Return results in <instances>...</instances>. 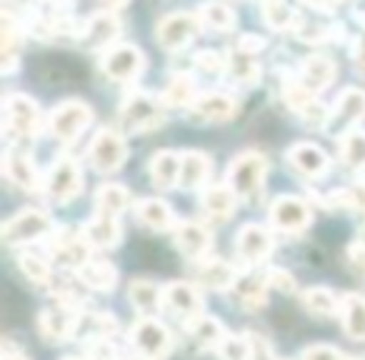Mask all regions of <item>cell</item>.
I'll return each instance as SVG.
<instances>
[{"label":"cell","mask_w":365,"mask_h":360,"mask_svg":"<svg viewBox=\"0 0 365 360\" xmlns=\"http://www.w3.org/2000/svg\"><path fill=\"white\" fill-rule=\"evenodd\" d=\"M238 278H240L238 268L223 258L200 260L198 270H195V280H198L203 288H210V290H233Z\"/></svg>","instance_id":"obj_20"},{"label":"cell","mask_w":365,"mask_h":360,"mask_svg":"<svg viewBox=\"0 0 365 360\" xmlns=\"http://www.w3.org/2000/svg\"><path fill=\"white\" fill-rule=\"evenodd\" d=\"M355 18H358V23L365 28V11H355Z\"/></svg>","instance_id":"obj_55"},{"label":"cell","mask_w":365,"mask_h":360,"mask_svg":"<svg viewBox=\"0 0 365 360\" xmlns=\"http://www.w3.org/2000/svg\"><path fill=\"white\" fill-rule=\"evenodd\" d=\"M3 175H6L8 183H13L21 190H28V193L43 188V180H41V175H38L36 165H33L31 158L23 155V153L6 150V155H3Z\"/></svg>","instance_id":"obj_19"},{"label":"cell","mask_w":365,"mask_h":360,"mask_svg":"<svg viewBox=\"0 0 365 360\" xmlns=\"http://www.w3.org/2000/svg\"><path fill=\"white\" fill-rule=\"evenodd\" d=\"M120 21L113 11H98L93 16H88L83 21V26L78 28V41L86 48L93 51H108L110 46H115V38L120 36Z\"/></svg>","instance_id":"obj_13"},{"label":"cell","mask_w":365,"mask_h":360,"mask_svg":"<svg viewBox=\"0 0 365 360\" xmlns=\"http://www.w3.org/2000/svg\"><path fill=\"white\" fill-rule=\"evenodd\" d=\"M300 360H345V353L333 345H325V343H318V345H308L300 355Z\"/></svg>","instance_id":"obj_48"},{"label":"cell","mask_w":365,"mask_h":360,"mask_svg":"<svg viewBox=\"0 0 365 360\" xmlns=\"http://www.w3.org/2000/svg\"><path fill=\"white\" fill-rule=\"evenodd\" d=\"M18 265H21V270L26 273L28 280H33V283L38 285H48L51 283V265H48L46 258H41V255L36 253H21L18 255Z\"/></svg>","instance_id":"obj_43"},{"label":"cell","mask_w":365,"mask_h":360,"mask_svg":"<svg viewBox=\"0 0 365 360\" xmlns=\"http://www.w3.org/2000/svg\"><path fill=\"white\" fill-rule=\"evenodd\" d=\"M193 61L205 73H218L223 68H228V56H220L218 51H198L193 56Z\"/></svg>","instance_id":"obj_46"},{"label":"cell","mask_w":365,"mask_h":360,"mask_svg":"<svg viewBox=\"0 0 365 360\" xmlns=\"http://www.w3.org/2000/svg\"><path fill=\"white\" fill-rule=\"evenodd\" d=\"M133 360H145V358H133Z\"/></svg>","instance_id":"obj_57"},{"label":"cell","mask_w":365,"mask_h":360,"mask_svg":"<svg viewBox=\"0 0 365 360\" xmlns=\"http://www.w3.org/2000/svg\"><path fill=\"white\" fill-rule=\"evenodd\" d=\"M130 203V193H128L125 185L120 183H103L96 190V213L98 215H110L118 218L123 210Z\"/></svg>","instance_id":"obj_36"},{"label":"cell","mask_w":365,"mask_h":360,"mask_svg":"<svg viewBox=\"0 0 365 360\" xmlns=\"http://www.w3.org/2000/svg\"><path fill=\"white\" fill-rule=\"evenodd\" d=\"M93 120V110L86 106L83 101H68L61 103L56 110L48 115V130L53 138L63 143H71L91 125Z\"/></svg>","instance_id":"obj_10"},{"label":"cell","mask_w":365,"mask_h":360,"mask_svg":"<svg viewBox=\"0 0 365 360\" xmlns=\"http://www.w3.org/2000/svg\"><path fill=\"white\" fill-rule=\"evenodd\" d=\"M248 335H250V348H253L250 360H275L273 348H270V343L263 335H258V333H248Z\"/></svg>","instance_id":"obj_50"},{"label":"cell","mask_w":365,"mask_h":360,"mask_svg":"<svg viewBox=\"0 0 365 360\" xmlns=\"http://www.w3.org/2000/svg\"><path fill=\"white\" fill-rule=\"evenodd\" d=\"M268 288L270 285H268L265 273H253V270L240 273L238 283L233 285L235 298H238V303L243 305L245 310L265 308V303H268Z\"/></svg>","instance_id":"obj_24"},{"label":"cell","mask_w":365,"mask_h":360,"mask_svg":"<svg viewBox=\"0 0 365 360\" xmlns=\"http://www.w3.org/2000/svg\"><path fill=\"white\" fill-rule=\"evenodd\" d=\"M340 160L355 173H365V130H353L340 135Z\"/></svg>","instance_id":"obj_37"},{"label":"cell","mask_w":365,"mask_h":360,"mask_svg":"<svg viewBox=\"0 0 365 360\" xmlns=\"http://www.w3.org/2000/svg\"><path fill=\"white\" fill-rule=\"evenodd\" d=\"M235 253L250 265L263 263L273 253V235H270V230L265 225L245 223L235 235Z\"/></svg>","instance_id":"obj_16"},{"label":"cell","mask_w":365,"mask_h":360,"mask_svg":"<svg viewBox=\"0 0 365 360\" xmlns=\"http://www.w3.org/2000/svg\"><path fill=\"white\" fill-rule=\"evenodd\" d=\"M348 263L353 265V270H358V273L365 275V243L363 240H358V243H353L348 248Z\"/></svg>","instance_id":"obj_52"},{"label":"cell","mask_w":365,"mask_h":360,"mask_svg":"<svg viewBox=\"0 0 365 360\" xmlns=\"http://www.w3.org/2000/svg\"><path fill=\"white\" fill-rule=\"evenodd\" d=\"M288 163L305 178H320L328 173L330 160L328 153L323 148L313 145V143H295L293 148L288 150Z\"/></svg>","instance_id":"obj_21"},{"label":"cell","mask_w":365,"mask_h":360,"mask_svg":"<svg viewBox=\"0 0 365 360\" xmlns=\"http://www.w3.org/2000/svg\"><path fill=\"white\" fill-rule=\"evenodd\" d=\"M83 235L91 243V248H115L120 243L123 228L118 223V218H110V215H93V220H88L83 225Z\"/></svg>","instance_id":"obj_27"},{"label":"cell","mask_w":365,"mask_h":360,"mask_svg":"<svg viewBox=\"0 0 365 360\" xmlns=\"http://www.w3.org/2000/svg\"><path fill=\"white\" fill-rule=\"evenodd\" d=\"M265 278H268L270 288L280 290V293H295V290H298L295 278L283 268H268V270H265Z\"/></svg>","instance_id":"obj_47"},{"label":"cell","mask_w":365,"mask_h":360,"mask_svg":"<svg viewBox=\"0 0 365 360\" xmlns=\"http://www.w3.org/2000/svg\"><path fill=\"white\" fill-rule=\"evenodd\" d=\"M135 218L150 230H170L175 225L173 208L160 198H145L135 205Z\"/></svg>","instance_id":"obj_33"},{"label":"cell","mask_w":365,"mask_h":360,"mask_svg":"<svg viewBox=\"0 0 365 360\" xmlns=\"http://www.w3.org/2000/svg\"><path fill=\"white\" fill-rule=\"evenodd\" d=\"M198 18L203 26L213 28V31H230L235 26V13L225 3H205L200 6Z\"/></svg>","instance_id":"obj_41"},{"label":"cell","mask_w":365,"mask_h":360,"mask_svg":"<svg viewBox=\"0 0 365 360\" xmlns=\"http://www.w3.org/2000/svg\"><path fill=\"white\" fill-rule=\"evenodd\" d=\"M165 123V103L160 96L150 93H133L120 108V125L128 133H148Z\"/></svg>","instance_id":"obj_2"},{"label":"cell","mask_w":365,"mask_h":360,"mask_svg":"<svg viewBox=\"0 0 365 360\" xmlns=\"http://www.w3.org/2000/svg\"><path fill=\"white\" fill-rule=\"evenodd\" d=\"M76 275H78V280H81L83 285H88V288H93V290H101V293L113 290V288H115V283H118L115 265H113L110 260H103V258L86 260V263L76 270Z\"/></svg>","instance_id":"obj_28"},{"label":"cell","mask_w":365,"mask_h":360,"mask_svg":"<svg viewBox=\"0 0 365 360\" xmlns=\"http://www.w3.org/2000/svg\"><path fill=\"white\" fill-rule=\"evenodd\" d=\"M120 330L118 320L110 313H78L76 323V338L81 340H93V338H108Z\"/></svg>","instance_id":"obj_32"},{"label":"cell","mask_w":365,"mask_h":360,"mask_svg":"<svg viewBox=\"0 0 365 360\" xmlns=\"http://www.w3.org/2000/svg\"><path fill=\"white\" fill-rule=\"evenodd\" d=\"M163 308L188 325L203 315V295L193 283L175 280V283L163 285Z\"/></svg>","instance_id":"obj_11"},{"label":"cell","mask_w":365,"mask_h":360,"mask_svg":"<svg viewBox=\"0 0 365 360\" xmlns=\"http://www.w3.org/2000/svg\"><path fill=\"white\" fill-rule=\"evenodd\" d=\"M265 48V38L263 36H255V33H245V36L238 38V46L235 51L238 53H245V56H255Z\"/></svg>","instance_id":"obj_49"},{"label":"cell","mask_w":365,"mask_h":360,"mask_svg":"<svg viewBox=\"0 0 365 360\" xmlns=\"http://www.w3.org/2000/svg\"><path fill=\"white\" fill-rule=\"evenodd\" d=\"M180 160H182V153L175 150H160L150 158L148 173H150L153 183L160 190H170L180 183Z\"/></svg>","instance_id":"obj_26"},{"label":"cell","mask_w":365,"mask_h":360,"mask_svg":"<svg viewBox=\"0 0 365 360\" xmlns=\"http://www.w3.org/2000/svg\"><path fill=\"white\" fill-rule=\"evenodd\" d=\"M353 58H355V68L365 76V33L355 41L353 46Z\"/></svg>","instance_id":"obj_53"},{"label":"cell","mask_w":365,"mask_h":360,"mask_svg":"<svg viewBox=\"0 0 365 360\" xmlns=\"http://www.w3.org/2000/svg\"><path fill=\"white\" fill-rule=\"evenodd\" d=\"M128 298H130L133 308L143 313V318H153L163 305V288L153 280H133L128 285Z\"/></svg>","instance_id":"obj_31"},{"label":"cell","mask_w":365,"mask_h":360,"mask_svg":"<svg viewBox=\"0 0 365 360\" xmlns=\"http://www.w3.org/2000/svg\"><path fill=\"white\" fill-rule=\"evenodd\" d=\"M265 173H268V160H265L263 153H240L233 158V163L228 165V175H225V183L233 188V193L238 198L255 203V200L263 195L265 188Z\"/></svg>","instance_id":"obj_1"},{"label":"cell","mask_w":365,"mask_h":360,"mask_svg":"<svg viewBox=\"0 0 365 360\" xmlns=\"http://www.w3.org/2000/svg\"><path fill=\"white\" fill-rule=\"evenodd\" d=\"M210 170H213V163L210 155L203 150H185L180 160V188L185 190H200L208 188Z\"/></svg>","instance_id":"obj_22"},{"label":"cell","mask_w":365,"mask_h":360,"mask_svg":"<svg viewBox=\"0 0 365 360\" xmlns=\"http://www.w3.org/2000/svg\"><path fill=\"white\" fill-rule=\"evenodd\" d=\"M300 300H303V305L313 315H323V318H328V315H340V298L328 288L315 285V288L303 290Z\"/></svg>","instance_id":"obj_38"},{"label":"cell","mask_w":365,"mask_h":360,"mask_svg":"<svg viewBox=\"0 0 365 360\" xmlns=\"http://www.w3.org/2000/svg\"><path fill=\"white\" fill-rule=\"evenodd\" d=\"M170 333L155 318H138L130 328V345L135 348L138 358L160 360L170 350Z\"/></svg>","instance_id":"obj_8"},{"label":"cell","mask_w":365,"mask_h":360,"mask_svg":"<svg viewBox=\"0 0 365 360\" xmlns=\"http://www.w3.org/2000/svg\"><path fill=\"white\" fill-rule=\"evenodd\" d=\"M3 118H6V133L16 138H36L43 125L41 108L23 93H8L3 101Z\"/></svg>","instance_id":"obj_4"},{"label":"cell","mask_w":365,"mask_h":360,"mask_svg":"<svg viewBox=\"0 0 365 360\" xmlns=\"http://www.w3.org/2000/svg\"><path fill=\"white\" fill-rule=\"evenodd\" d=\"M363 118H365V91H360V88H345L338 96V101H335V106L330 108V115L325 125H328L330 133H340V130L348 133Z\"/></svg>","instance_id":"obj_15"},{"label":"cell","mask_w":365,"mask_h":360,"mask_svg":"<svg viewBox=\"0 0 365 360\" xmlns=\"http://www.w3.org/2000/svg\"><path fill=\"white\" fill-rule=\"evenodd\" d=\"M228 73L233 76V81L243 83V86H253V83L260 81L263 71L260 66L253 61V56H245V53L233 51L228 56Z\"/></svg>","instance_id":"obj_40"},{"label":"cell","mask_w":365,"mask_h":360,"mask_svg":"<svg viewBox=\"0 0 365 360\" xmlns=\"http://www.w3.org/2000/svg\"><path fill=\"white\" fill-rule=\"evenodd\" d=\"M125 158H128V145L120 133L113 130V128H101L93 135L91 145H88V160L103 175H110V173L120 170Z\"/></svg>","instance_id":"obj_6"},{"label":"cell","mask_w":365,"mask_h":360,"mask_svg":"<svg viewBox=\"0 0 365 360\" xmlns=\"http://www.w3.org/2000/svg\"><path fill=\"white\" fill-rule=\"evenodd\" d=\"M48 250H51V258L56 260L63 268H81L86 260H91V243L83 235V228H58L56 233L48 240Z\"/></svg>","instance_id":"obj_7"},{"label":"cell","mask_w":365,"mask_h":360,"mask_svg":"<svg viewBox=\"0 0 365 360\" xmlns=\"http://www.w3.org/2000/svg\"><path fill=\"white\" fill-rule=\"evenodd\" d=\"M86 360H120V353L108 338L86 340Z\"/></svg>","instance_id":"obj_45"},{"label":"cell","mask_w":365,"mask_h":360,"mask_svg":"<svg viewBox=\"0 0 365 360\" xmlns=\"http://www.w3.org/2000/svg\"><path fill=\"white\" fill-rule=\"evenodd\" d=\"M83 190V170L73 158L63 155L48 168L43 178V193L53 203H68Z\"/></svg>","instance_id":"obj_5"},{"label":"cell","mask_w":365,"mask_h":360,"mask_svg":"<svg viewBox=\"0 0 365 360\" xmlns=\"http://www.w3.org/2000/svg\"><path fill=\"white\" fill-rule=\"evenodd\" d=\"M145 68V56L133 43H115L101 53V71L110 81H135Z\"/></svg>","instance_id":"obj_9"},{"label":"cell","mask_w":365,"mask_h":360,"mask_svg":"<svg viewBox=\"0 0 365 360\" xmlns=\"http://www.w3.org/2000/svg\"><path fill=\"white\" fill-rule=\"evenodd\" d=\"M76 323H78V313L63 308V305L48 308L38 315V330L51 343H66V340L76 338Z\"/></svg>","instance_id":"obj_18"},{"label":"cell","mask_w":365,"mask_h":360,"mask_svg":"<svg viewBox=\"0 0 365 360\" xmlns=\"http://www.w3.org/2000/svg\"><path fill=\"white\" fill-rule=\"evenodd\" d=\"M358 360H365V358H358Z\"/></svg>","instance_id":"obj_58"},{"label":"cell","mask_w":365,"mask_h":360,"mask_svg":"<svg viewBox=\"0 0 365 360\" xmlns=\"http://www.w3.org/2000/svg\"><path fill=\"white\" fill-rule=\"evenodd\" d=\"M200 18L193 13H170L155 26V38L165 51H180L200 33Z\"/></svg>","instance_id":"obj_12"},{"label":"cell","mask_w":365,"mask_h":360,"mask_svg":"<svg viewBox=\"0 0 365 360\" xmlns=\"http://www.w3.org/2000/svg\"><path fill=\"white\" fill-rule=\"evenodd\" d=\"M53 233H56L53 230V218L46 210L26 208L13 215L11 220H6V225H3V243L16 248V245H28L36 243V240L51 238Z\"/></svg>","instance_id":"obj_3"},{"label":"cell","mask_w":365,"mask_h":360,"mask_svg":"<svg viewBox=\"0 0 365 360\" xmlns=\"http://www.w3.org/2000/svg\"><path fill=\"white\" fill-rule=\"evenodd\" d=\"M333 78H335V63L330 61V58L310 56V58H305V63L300 66V73L295 81L308 93L318 96L320 91H325V88L333 83Z\"/></svg>","instance_id":"obj_23"},{"label":"cell","mask_w":365,"mask_h":360,"mask_svg":"<svg viewBox=\"0 0 365 360\" xmlns=\"http://www.w3.org/2000/svg\"><path fill=\"white\" fill-rule=\"evenodd\" d=\"M63 360H83V358H73V355H68V358H63Z\"/></svg>","instance_id":"obj_56"},{"label":"cell","mask_w":365,"mask_h":360,"mask_svg":"<svg viewBox=\"0 0 365 360\" xmlns=\"http://www.w3.org/2000/svg\"><path fill=\"white\" fill-rule=\"evenodd\" d=\"M160 101L165 106H180V108H193V103L198 101V88H195L193 76L188 73H175L168 81L165 91L160 93Z\"/></svg>","instance_id":"obj_35"},{"label":"cell","mask_w":365,"mask_h":360,"mask_svg":"<svg viewBox=\"0 0 365 360\" xmlns=\"http://www.w3.org/2000/svg\"><path fill=\"white\" fill-rule=\"evenodd\" d=\"M340 320H343V330L350 338L365 340V295H340Z\"/></svg>","instance_id":"obj_30"},{"label":"cell","mask_w":365,"mask_h":360,"mask_svg":"<svg viewBox=\"0 0 365 360\" xmlns=\"http://www.w3.org/2000/svg\"><path fill=\"white\" fill-rule=\"evenodd\" d=\"M220 358L223 360H250L253 348H250V335L248 333H228L225 340L218 348Z\"/></svg>","instance_id":"obj_44"},{"label":"cell","mask_w":365,"mask_h":360,"mask_svg":"<svg viewBox=\"0 0 365 360\" xmlns=\"http://www.w3.org/2000/svg\"><path fill=\"white\" fill-rule=\"evenodd\" d=\"M238 106L235 101L228 96V93H203L198 96V101L193 103L190 113L193 118H200V120H213V123H225L235 115Z\"/></svg>","instance_id":"obj_25"},{"label":"cell","mask_w":365,"mask_h":360,"mask_svg":"<svg viewBox=\"0 0 365 360\" xmlns=\"http://www.w3.org/2000/svg\"><path fill=\"white\" fill-rule=\"evenodd\" d=\"M210 230L198 220H182L175 225V248L188 260H205L210 250Z\"/></svg>","instance_id":"obj_17"},{"label":"cell","mask_w":365,"mask_h":360,"mask_svg":"<svg viewBox=\"0 0 365 360\" xmlns=\"http://www.w3.org/2000/svg\"><path fill=\"white\" fill-rule=\"evenodd\" d=\"M348 195H350V210L365 218V180H358L348 188Z\"/></svg>","instance_id":"obj_51"},{"label":"cell","mask_w":365,"mask_h":360,"mask_svg":"<svg viewBox=\"0 0 365 360\" xmlns=\"http://www.w3.org/2000/svg\"><path fill=\"white\" fill-rule=\"evenodd\" d=\"M3 360H28L21 350H13L11 345L6 343V353H3Z\"/></svg>","instance_id":"obj_54"},{"label":"cell","mask_w":365,"mask_h":360,"mask_svg":"<svg viewBox=\"0 0 365 360\" xmlns=\"http://www.w3.org/2000/svg\"><path fill=\"white\" fill-rule=\"evenodd\" d=\"M188 328V338L193 340L195 348L200 350H208V348H220V343L225 340V328L218 323L215 318H210V315H200V318H195L193 323L185 325Z\"/></svg>","instance_id":"obj_34"},{"label":"cell","mask_w":365,"mask_h":360,"mask_svg":"<svg viewBox=\"0 0 365 360\" xmlns=\"http://www.w3.org/2000/svg\"><path fill=\"white\" fill-rule=\"evenodd\" d=\"M295 33L305 43H330L340 41L345 36V28L340 23H308L300 18V26L295 28Z\"/></svg>","instance_id":"obj_39"},{"label":"cell","mask_w":365,"mask_h":360,"mask_svg":"<svg viewBox=\"0 0 365 360\" xmlns=\"http://www.w3.org/2000/svg\"><path fill=\"white\" fill-rule=\"evenodd\" d=\"M260 13H263L265 23H268L270 28H275V31H288V28L300 26L298 13L290 6H285V3H263Z\"/></svg>","instance_id":"obj_42"},{"label":"cell","mask_w":365,"mask_h":360,"mask_svg":"<svg viewBox=\"0 0 365 360\" xmlns=\"http://www.w3.org/2000/svg\"><path fill=\"white\" fill-rule=\"evenodd\" d=\"M200 200H203L205 213L215 220H228L235 213V205H238V195L233 193L228 183H210L203 190Z\"/></svg>","instance_id":"obj_29"},{"label":"cell","mask_w":365,"mask_h":360,"mask_svg":"<svg viewBox=\"0 0 365 360\" xmlns=\"http://www.w3.org/2000/svg\"><path fill=\"white\" fill-rule=\"evenodd\" d=\"M270 225L280 233H300L310 223V208L303 198L280 195L270 205Z\"/></svg>","instance_id":"obj_14"}]
</instances>
